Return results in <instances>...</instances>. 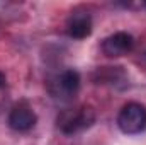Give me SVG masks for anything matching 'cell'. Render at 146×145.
<instances>
[{
	"mask_svg": "<svg viewBox=\"0 0 146 145\" xmlns=\"http://www.w3.org/2000/svg\"><path fill=\"white\" fill-rule=\"evenodd\" d=\"M95 123V111L90 106H78V108L65 109L58 116V126L65 135H75Z\"/></svg>",
	"mask_w": 146,
	"mask_h": 145,
	"instance_id": "cell-1",
	"label": "cell"
},
{
	"mask_svg": "<svg viewBox=\"0 0 146 145\" xmlns=\"http://www.w3.org/2000/svg\"><path fill=\"white\" fill-rule=\"evenodd\" d=\"M5 85H7V79H5V75H3V73L0 72V89H3Z\"/></svg>",
	"mask_w": 146,
	"mask_h": 145,
	"instance_id": "cell-8",
	"label": "cell"
},
{
	"mask_svg": "<svg viewBox=\"0 0 146 145\" xmlns=\"http://www.w3.org/2000/svg\"><path fill=\"white\" fill-rule=\"evenodd\" d=\"M80 73L73 68H66L61 73H58L54 79H51L48 82V89L51 92V96L54 99L60 101H68L78 92L80 89Z\"/></svg>",
	"mask_w": 146,
	"mask_h": 145,
	"instance_id": "cell-3",
	"label": "cell"
},
{
	"mask_svg": "<svg viewBox=\"0 0 146 145\" xmlns=\"http://www.w3.org/2000/svg\"><path fill=\"white\" fill-rule=\"evenodd\" d=\"M145 9H146V3H145Z\"/></svg>",
	"mask_w": 146,
	"mask_h": 145,
	"instance_id": "cell-9",
	"label": "cell"
},
{
	"mask_svg": "<svg viewBox=\"0 0 146 145\" xmlns=\"http://www.w3.org/2000/svg\"><path fill=\"white\" fill-rule=\"evenodd\" d=\"M133 48H134V38L131 36L129 33H124V31L114 33V34L107 36L102 41V51H104V55L109 56V58L124 56V55H127Z\"/></svg>",
	"mask_w": 146,
	"mask_h": 145,
	"instance_id": "cell-4",
	"label": "cell"
},
{
	"mask_svg": "<svg viewBox=\"0 0 146 145\" xmlns=\"http://www.w3.org/2000/svg\"><path fill=\"white\" fill-rule=\"evenodd\" d=\"M66 34L73 39H85L92 34V15L85 10H75L66 19Z\"/></svg>",
	"mask_w": 146,
	"mask_h": 145,
	"instance_id": "cell-6",
	"label": "cell"
},
{
	"mask_svg": "<svg viewBox=\"0 0 146 145\" xmlns=\"http://www.w3.org/2000/svg\"><path fill=\"white\" fill-rule=\"evenodd\" d=\"M94 82L95 84H109V85H117V84H126L127 75L122 70V67H102L94 72Z\"/></svg>",
	"mask_w": 146,
	"mask_h": 145,
	"instance_id": "cell-7",
	"label": "cell"
},
{
	"mask_svg": "<svg viewBox=\"0 0 146 145\" xmlns=\"http://www.w3.org/2000/svg\"><path fill=\"white\" fill-rule=\"evenodd\" d=\"M7 121H9V126L15 132H29L31 128H34L37 116L29 104L21 103L10 109Z\"/></svg>",
	"mask_w": 146,
	"mask_h": 145,
	"instance_id": "cell-5",
	"label": "cell"
},
{
	"mask_svg": "<svg viewBox=\"0 0 146 145\" xmlns=\"http://www.w3.org/2000/svg\"><path fill=\"white\" fill-rule=\"evenodd\" d=\"M117 126L124 135H139L146 130V106L127 103L117 114Z\"/></svg>",
	"mask_w": 146,
	"mask_h": 145,
	"instance_id": "cell-2",
	"label": "cell"
}]
</instances>
